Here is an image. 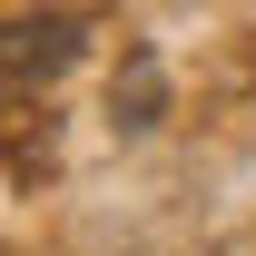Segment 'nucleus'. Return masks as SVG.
<instances>
[{
    "mask_svg": "<svg viewBox=\"0 0 256 256\" xmlns=\"http://www.w3.org/2000/svg\"><path fill=\"white\" fill-rule=\"evenodd\" d=\"M60 60H69V30H60V20L20 30V50H10V69H20V79H30V69H60Z\"/></svg>",
    "mask_w": 256,
    "mask_h": 256,
    "instance_id": "1",
    "label": "nucleus"
}]
</instances>
